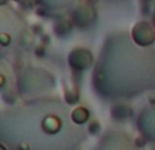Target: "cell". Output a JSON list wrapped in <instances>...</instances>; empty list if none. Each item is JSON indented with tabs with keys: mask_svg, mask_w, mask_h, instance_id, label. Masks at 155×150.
<instances>
[{
	"mask_svg": "<svg viewBox=\"0 0 155 150\" xmlns=\"http://www.w3.org/2000/svg\"><path fill=\"white\" fill-rule=\"evenodd\" d=\"M18 2H21V0H18Z\"/></svg>",
	"mask_w": 155,
	"mask_h": 150,
	"instance_id": "cell-2",
	"label": "cell"
},
{
	"mask_svg": "<svg viewBox=\"0 0 155 150\" xmlns=\"http://www.w3.org/2000/svg\"><path fill=\"white\" fill-rule=\"evenodd\" d=\"M0 5H7V0H0Z\"/></svg>",
	"mask_w": 155,
	"mask_h": 150,
	"instance_id": "cell-1",
	"label": "cell"
}]
</instances>
